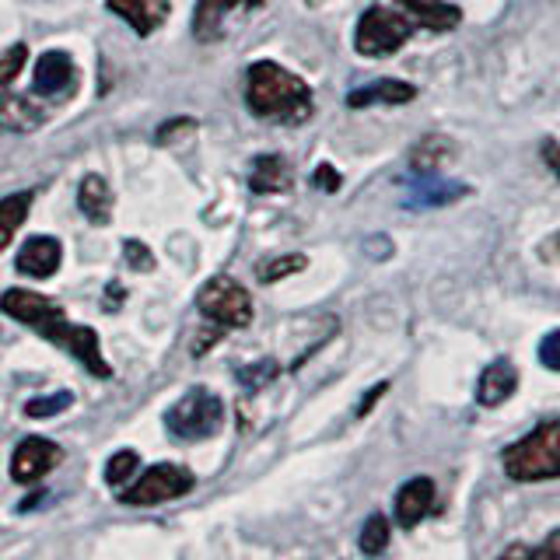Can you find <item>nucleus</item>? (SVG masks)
I'll return each mask as SVG.
<instances>
[{
	"mask_svg": "<svg viewBox=\"0 0 560 560\" xmlns=\"http://www.w3.org/2000/svg\"><path fill=\"white\" fill-rule=\"evenodd\" d=\"M452 158H455V144L445 133H424L410 151V175L428 179V175H438L442 168H448Z\"/></svg>",
	"mask_w": 560,
	"mask_h": 560,
	"instance_id": "nucleus-15",
	"label": "nucleus"
},
{
	"mask_svg": "<svg viewBox=\"0 0 560 560\" xmlns=\"http://www.w3.org/2000/svg\"><path fill=\"white\" fill-rule=\"evenodd\" d=\"M197 308H200L203 319L214 323V329H245L253 323V315H256L253 312V294L232 277L207 280L200 298H197Z\"/></svg>",
	"mask_w": 560,
	"mask_h": 560,
	"instance_id": "nucleus-6",
	"label": "nucleus"
},
{
	"mask_svg": "<svg viewBox=\"0 0 560 560\" xmlns=\"http://www.w3.org/2000/svg\"><path fill=\"white\" fill-rule=\"evenodd\" d=\"M308 4H319V0H308Z\"/></svg>",
	"mask_w": 560,
	"mask_h": 560,
	"instance_id": "nucleus-37",
	"label": "nucleus"
},
{
	"mask_svg": "<svg viewBox=\"0 0 560 560\" xmlns=\"http://www.w3.org/2000/svg\"><path fill=\"white\" fill-rule=\"evenodd\" d=\"M504 557H533V547H508Z\"/></svg>",
	"mask_w": 560,
	"mask_h": 560,
	"instance_id": "nucleus-36",
	"label": "nucleus"
},
{
	"mask_svg": "<svg viewBox=\"0 0 560 560\" xmlns=\"http://www.w3.org/2000/svg\"><path fill=\"white\" fill-rule=\"evenodd\" d=\"M32 197H35L32 189H22V192H11V197L0 200V253L11 245V238L18 235V228L25 224Z\"/></svg>",
	"mask_w": 560,
	"mask_h": 560,
	"instance_id": "nucleus-22",
	"label": "nucleus"
},
{
	"mask_svg": "<svg viewBox=\"0 0 560 560\" xmlns=\"http://www.w3.org/2000/svg\"><path fill=\"white\" fill-rule=\"evenodd\" d=\"M501 466L518 483L560 480V413L539 420V424L512 442L501 455Z\"/></svg>",
	"mask_w": 560,
	"mask_h": 560,
	"instance_id": "nucleus-2",
	"label": "nucleus"
},
{
	"mask_svg": "<svg viewBox=\"0 0 560 560\" xmlns=\"http://www.w3.org/2000/svg\"><path fill=\"white\" fill-rule=\"evenodd\" d=\"M340 183H343V179H340V172H337V168H332V165H326V162H323L319 168H315V172H312V186H315V189L337 192V189H340Z\"/></svg>",
	"mask_w": 560,
	"mask_h": 560,
	"instance_id": "nucleus-31",
	"label": "nucleus"
},
{
	"mask_svg": "<svg viewBox=\"0 0 560 560\" xmlns=\"http://www.w3.org/2000/svg\"><path fill=\"white\" fill-rule=\"evenodd\" d=\"M70 402H74V393H67V389H57V393H49V396H35L25 402V417L32 420H46V417H57L63 413Z\"/></svg>",
	"mask_w": 560,
	"mask_h": 560,
	"instance_id": "nucleus-27",
	"label": "nucleus"
},
{
	"mask_svg": "<svg viewBox=\"0 0 560 560\" xmlns=\"http://www.w3.org/2000/svg\"><path fill=\"white\" fill-rule=\"evenodd\" d=\"M165 424L183 442H203L214 438L224 424V402L210 389H189L175 407L165 413Z\"/></svg>",
	"mask_w": 560,
	"mask_h": 560,
	"instance_id": "nucleus-3",
	"label": "nucleus"
},
{
	"mask_svg": "<svg viewBox=\"0 0 560 560\" xmlns=\"http://www.w3.org/2000/svg\"><path fill=\"white\" fill-rule=\"evenodd\" d=\"M122 249H127V262L133 270H140V273H148V270H154V256H151V249L144 242H137V238H130L127 245H122Z\"/></svg>",
	"mask_w": 560,
	"mask_h": 560,
	"instance_id": "nucleus-30",
	"label": "nucleus"
},
{
	"mask_svg": "<svg viewBox=\"0 0 560 560\" xmlns=\"http://www.w3.org/2000/svg\"><path fill=\"white\" fill-rule=\"evenodd\" d=\"M410 18L396 14L393 8H368L358 22V32H354V49L368 60H378V57H393L410 39Z\"/></svg>",
	"mask_w": 560,
	"mask_h": 560,
	"instance_id": "nucleus-5",
	"label": "nucleus"
},
{
	"mask_svg": "<svg viewBox=\"0 0 560 560\" xmlns=\"http://www.w3.org/2000/svg\"><path fill=\"white\" fill-rule=\"evenodd\" d=\"M280 375V364L273 358H262V361H253V364H242L235 378L242 382V389H249V393H259V389H267V385Z\"/></svg>",
	"mask_w": 560,
	"mask_h": 560,
	"instance_id": "nucleus-26",
	"label": "nucleus"
},
{
	"mask_svg": "<svg viewBox=\"0 0 560 560\" xmlns=\"http://www.w3.org/2000/svg\"><path fill=\"white\" fill-rule=\"evenodd\" d=\"M140 469V455L133 448H119L109 463H105V483H109L113 490H122Z\"/></svg>",
	"mask_w": 560,
	"mask_h": 560,
	"instance_id": "nucleus-25",
	"label": "nucleus"
},
{
	"mask_svg": "<svg viewBox=\"0 0 560 560\" xmlns=\"http://www.w3.org/2000/svg\"><path fill=\"white\" fill-rule=\"evenodd\" d=\"M39 332H43V337H46L52 347H63L70 358H78L92 375H98V378H113V368H109V361H105L102 343H98V332H95L92 326L70 323V319H67V312H63V315H57V319H49Z\"/></svg>",
	"mask_w": 560,
	"mask_h": 560,
	"instance_id": "nucleus-7",
	"label": "nucleus"
},
{
	"mask_svg": "<svg viewBox=\"0 0 560 560\" xmlns=\"http://www.w3.org/2000/svg\"><path fill=\"white\" fill-rule=\"evenodd\" d=\"M78 84V67L70 60V52L49 49L35 60V74H32V88L46 98H63L74 92Z\"/></svg>",
	"mask_w": 560,
	"mask_h": 560,
	"instance_id": "nucleus-10",
	"label": "nucleus"
},
{
	"mask_svg": "<svg viewBox=\"0 0 560 560\" xmlns=\"http://www.w3.org/2000/svg\"><path fill=\"white\" fill-rule=\"evenodd\" d=\"M25 57H28V46H11L4 57H0V88H8L14 78H18V70L25 67Z\"/></svg>",
	"mask_w": 560,
	"mask_h": 560,
	"instance_id": "nucleus-28",
	"label": "nucleus"
},
{
	"mask_svg": "<svg viewBox=\"0 0 560 560\" xmlns=\"http://www.w3.org/2000/svg\"><path fill=\"white\" fill-rule=\"evenodd\" d=\"M245 102L253 116L280 122V127H302L315 113L312 88L273 60H256L245 70Z\"/></svg>",
	"mask_w": 560,
	"mask_h": 560,
	"instance_id": "nucleus-1",
	"label": "nucleus"
},
{
	"mask_svg": "<svg viewBox=\"0 0 560 560\" xmlns=\"http://www.w3.org/2000/svg\"><path fill=\"white\" fill-rule=\"evenodd\" d=\"M518 389V368L512 364V358H498L494 364L483 368V375L477 382V402L487 410L504 407L508 399Z\"/></svg>",
	"mask_w": 560,
	"mask_h": 560,
	"instance_id": "nucleus-12",
	"label": "nucleus"
},
{
	"mask_svg": "<svg viewBox=\"0 0 560 560\" xmlns=\"http://www.w3.org/2000/svg\"><path fill=\"white\" fill-rule=\"evenodd\" d=\"M109 11L119 14L137 35H151L162 28L172 4L168 0H109Z\"/></svg>",
	"mask_w": 560,
	"mask_h": 560,
	"instance_id": "nucleus-17",
	"label": "nucleus"
},
{
	"mask_svg": "<svg viewBox=\"0 0 560 560\" xmlns=\"http://www.w3.org/2000/svg\"><path fill=\"white\" fill-rule=\"evenodd\" d=\"M385 393H389V382H378V385H372V389H368L364 393V399L358 402V410H354V417L361 420V417H368V413H372V407H375V402L385 396Z\"/></svg>",
	"mask_w": 560,
	"mask_h": 560,
	"instance_id": "nucleus-32",
	"label": "nucleus"
},
{
	"mask_svg": "<svg viewBox=\"0 0 560 560\" xmlns=\"http://www.w3.org/2000/svg\"><path fill=\"white\" fill-rule=\"evenodd\" d=\"M539 364L550 368V372H560V329H550L539 343Z\"/></svg>",
	"mask_w": 560,
	"mask_h": 560,
	"instance_id": "nucleus-29",
	"label": "nucleus"
},
{
	"mask_svg": "<svg viewBox=\"0 0 560 560\" xmlns=\"http://www.w3.org/2000/svg\"><path fill=\"white\" fill-rule=\"evenodd\" d=\"M60 262H63V245L49 235H35L22 245V253H18V273L46 280L60 270Z\"/></svg>",
	"mask_w": 560,
	"mask_h": 560,
	"instance_id": "nucleus-13",
	"label": "nucleus"
},
{
	"mask_svg": "<svg viewBox=\"0 0 560 560\" xmlns=\"http://www.w3.org/2000/svg\"><path fill=\"white\" fill-rule=\"evenodd\" d=\"M358 547L368 557H378V553L389 550V518H385V515H368L364 525H361Z\"/></svg>",
	"mask_w": 560,
	"mask_h": 560,
	"instance_id": "nucleus-23",
	"label": "nucleus"
},
{
	"mask_svg": "<svg viewBox=\"0 0 560 560\" xmlns=\"http://www.w3.org/2000/svg\"><path fill=\"white\" fill-rule=\"evenodd\" d=\"M396 4L428 32H452L463 22V11L448 0H396Z\"/></svg>",
	"mask_w": 560,
	"mask_h": 560,
	"instance_id": "nucleus-18",
	"label": "nucleus"
},
{
	"mask_svg": "<svg viewBox=\"0 0 560 560\" xmlns=\"http://www.w3.org/2000/svg\"><path fill=\"white\" fill-rule=\"evenodd\" d=\"M305 267H308V259L302 253H288V256H273L267 262H259L256 277L262 280V284H277V280H284L291 273H302Z\"/></svg>",
	"mask_w": 560,
	"mask_h": 560,
	"instance_id": "nucleus-24",
	"label": "nucleus"
},
{
	"mask_svg": "<svg viewBox=\"0 0 560 560\" xmlns=\"http://www.w3.org/2000/svg\"><path fill=\"white\" fill-rule=\"evenodd\" d=\"M179 130H192V119H179V122H165L162 130H158V144H168V137L172 133H179Z\"/></svg>",
	"mask_w": 560,
	"mask_h": 560,
	"instance_id": "nucleus-35",
	"label": "nucleus"
},
{
	"mask_svg": "<svg viewBox=\"0 0 560 560\" xmlns=\"http://www.w3.org/2000/svg\"><path fill=\"white\" fill-rule=\"evenodd\" d=\"M539 154H542V162H547V168L560 179V144L557 140H547V144L539 148Z\"/></svg>",
	"mask_w": 560,
	"mask_h": 560,
	"instance_id": "nucleus-33",
	"label": "nucleus"
},
{
	"mask_svg": "<svg viewBox=\"0 0 560 560\" xmlns=\"http://www.w3.org/2000/svg\"><path fill=\"white\" fill-rule=\"evenodd\" d=\"M291 183H294L291 165L280 154H259L256 162H253L249 189L259 192V197H273V192H284V189H291Z\"/></svg>",
	"mask_w": 560,
	"mask_h": 560,
	"instance_id": "nucleus-20",
	"label": "nucleus"
},
{
	"mask_svg": "<svg viewBox=\"0 0 560 560\" xmlns=\"http://www.w3.org/2000/svg\"><path fill=\"white\" fill-rule=\"evenodd\" d=\"M533 557H560V529H553L539 547H533Z\"/></svg>",
	"mask_w": 560,
	"mask_h": 560,
	"instance_id": "nucleus-34",
	"label": "nucleus"
},
{
	"mask_svg": "<svg viewBox=\"0 0 560 560\" xmlns=\"http://www.w3.org/2000/svg\"><path fill=\"white\" fill-rule=\"evenodd\" d=\"M78 207L92 224H109L113 207H116L109 183H105L102 175H84L81 186H78Z\"/></svg>",
	"mask_w": 560,
	"mask_h": 560,
	"instance_id": "nucleus-21",
	"label": "nucleus"
},
{
	"mask_svg": "<svg viewBox=\"0 0 560 560\" xmlns=\"http://www.w3.org/2000/svg\"><path fill=\"white\" fill-rule=\"evenodd\" d=\"M469 197V186L463 183H448V179H438V175H428V179H410V192H407V200H402V207H448L455 200H463Z\"/></svg>",
	"mask_w": 560,
	"mask_h": 560,
	"instance_id": "nucleus-16",
	"label": "nucleus"
},
{
	"mask_svg": "<svg viewBox=\"0 0 560 560\" xmlns=\"http://www.w3.org/2000/svg\"><path fill=\"white\" fill-rule=\"evenodd\" d=\"M197 487V477L186 469V466H175V463H158L148 466L133 483H127L119 490V504L127 508H154V504H165L189 494Z\"/></svg>",
	"mask_w": 560,
	"mask_h": 560,
	"instance_id": "nucleus-4",
	"label": "nucleus"
},
{
	"mask_svg": "<svg viewBox=\"0 0 560 560\" xmlns=\"http://www.w3.org/2000/svg\"><path fill=\"white\" fill-rule=\"evenodd\" d=\"M267 0H200L197 11H192V35L200 43H218L224 35L228 18L235 11H256L262 8Z\"/></svg>",
	"mask_w": 560,
	"mask_h": 560,
	"instance_id": "nucleus-11",
	"label": "nucleus"
},
{
	"mask_svg": "<svg viewBox=\"0 0 560 560\" xmlns=\"http://www.w3.org/2000/svg\"><path fill=\"white\" fill-rule=\"evenodd\" d=\"M60 459H63V448L57 442L32 434V438H25V442L14 448L11 477H14V483H35V480H43L49 469H57Z\"/></svg>",
	"mask_w": 560,
	"mask_h": 560,
	"instance_id": "nucleus-8",
	"label": "nucleus"
},
{
	"mask_svg": "<svg viewBox=\"0 0 560 560\" xmlns=\"http://www.w3.org/2000/svg\"><path fill=\"white\" fill-rule=\"evenodd\" d=\"M46 122V113L32 98L11 95V84L0 88V127H8L14 133H32Z\"/></svg>",
	"mask_w": 560,
	"mask_h": 560,
	"instance_id": "nucleus-19",
	"label": "nucleus"
},
{
	"mask_svg": "<svg viewBox=\"0 0 560 560\" xmlns=\"http://www.w3.org/2000/svg\"><path fill=\"white\" fill-rule=\"evenodd\" d=\"M438 508V490H434V480L431 477H410L396 490V501H393V515H396V525L399 529H417L420 522L428 515H434Z\"/></svg>",
	"mask_w": 560,
	"mask_h": 560,
	"instance_id": "nucleus-9",
	"label": "nucleus"
},
{
	"mask_svg": "<svg viewBox=\"0 0 560 560\" xmlns=\"http://www.w3.org/2000/svg\"><path fill=\"white\" fill-rule=\"evenodd\" d=\"M417 98V88L399 78H382L372 84H361L347 95V109H368V105H407Z\"/></svg>",
	"mask_w": 560,
	"mask_h": 560,
	"instance_id": "nucleus-14",
	"label": "nucleus"
}]
</instances>
